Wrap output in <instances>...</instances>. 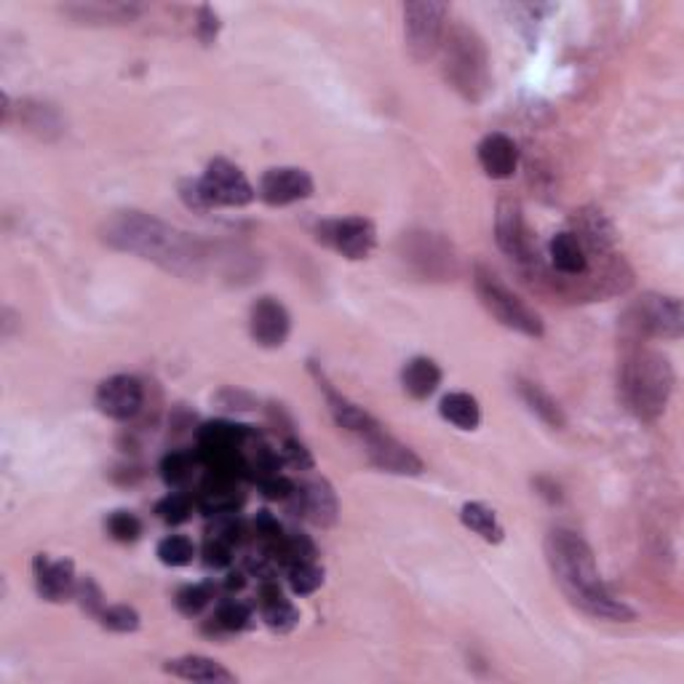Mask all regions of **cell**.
<instances>
[{
	"label": "cell",
	"mask_w": 684,
	"mask_h": 684,
	"mask_svg": "<svg viewBox=\"0 0 684 684\" xmlns=\"http://www.w3.org/2000/svg\"><path fill=\"white\" fill-rule=\"evenodd\" d=\"M142 401H145V391H142V383L132 374H112V377H107L99 385L97 396H94L99 412L112 420L134 418L142 409Z\"/></svg>",
	"instance_id": "cell-14"
},
{
	"label": "cell",
	"mask_w": 684,
	"mask_h": 684,
	"mask_svg": "<svg viewBox=\"0 0 684 684\" xmlns=\"http://www.w3.org/2000/svg\"><path fill=\"white\" fill-rule=\"evenodd\" d=\"M364 439V449L369 463L374 468L385 473L396 476H418L422 473V460L415 455V449H409L407 444L398 442L396 436H391L388 431H383V425H372L367 433H361Z\"/></svg>",
	"instance_id": "cell-11"
},
{
	"label": "cell",
	"mask_w": 684,
	"mask_h": 684,
	"mask_svg": "<svg viewBox=\"0 0 684 684\" xmlns=\"http://www.w3.org/2000/svg\"><path fill=\"white\" fill-rule=\"evenodd\" d=\"M136 3H73L64 5V14L83 25H123L140 16Z\"/></svg>",
	"instance_id": "cell-24"
},
{
	"label": "cell",
	"mask_w": 684,
	"mask_h": 684,
	"mask_svg": "<svg viewBox=\"0 0 684 684\" xmlns=\"http://www.w3.org/2000/svg\"><path fill=\"white\" fill-rule=\"evenodd\" d=\"M193 466L195 463L188 452H171V455H166L164 460H160V479H164L171 490H180V487L188 484L190 476H193Z\"/></svg>",
	"instance_id": "cell-34"
},
{
	"label": "cell",
	"mask_w": 684,
	"mask_h": 684,
	"mask_svg": "<svg viewBox=\"0 0 684 684\" xmlns=\"http://www.w3.org/2000/svg\"><path fill=\"white\" fill-rule=\"evenodd\" d=\"M313 372H316L319 388L324 391L326 404H329L332 418H335L337 425L345 428V431H350V433H359V436L361 433H367L372 425H377V420H374L369 412H364L359 404H353L348 396H343L340 391L332 388V383L324 377V372H319L316 367H313Z\"/></svg>",
	"instance_id": "cell-22"
},
{
	"label": "cell",
	"mask_w": 684,
	"mask_h": 684,
	"mask_svg": "<svg viewBox=\"0 0 684 684\" xmlns=\"http://www.w3.org/2000/svg\"><path fill=\"white\" fill-rule=\"evenodd\" d=\"M291 514H302L308 521H313L316 527H332L340 514V503H337L335 490L326 479L313 476V479L302 481L295 490V495L289 497Z\"/></svg>",
	"instance_id": "cell-12"
},
{
	"label": "cell",
	"mask_w": 684,
	"mask_h": 684,
	"mask_svg": "<svg viewBox=\"0 0 684 684\" xmlns=\"http://www.w3.org/2000/svg\"><path fill=\"white\" fill-rule=\"evenodd\" d=\"M316 184L313 177L305 169L297 166H278V169H267L260 180L257 195L267 206H289L297 201L311 199Z\"/></svg>",
	"instance_id": "cell-13"
},
{
	"label": "cell",
	"mask_w": 684,
	"mask_h": 684,
	"mask_svg": "<svg viewBox=\"0 0 684 684\" xmlns=\"http://www.w3.org/2000/svg\"><path fill=\"white\" fill-rule=\"evenodd\" d=\"M99 621H103V626L107 628V632L134 634L136 628H140L142 617H140V612L134 610V607L112 604V607H105L103 615H99Z\"/></svg>",
	"instance_id": "cell-35"
},
{
	"label": "cell",
	"mask_w": 684,
	"mask_h": 684,
	"mask_svg": "<svg viewBox=\"0 0 684 684\" xmlns=\"http://www.w3.org/2000/svg\"><path fill=\"white\" fill-rule=\"evenodd\" d=\"M442 53L449 86L468 103H481L492 83L490 53L481 35L466 25H452L444 35Z\"/></svg>",
	"instance_id": "cell-4"
},
{
	"label": "cell",
	"mask_w": 684,
	"mask_h": 684,
	"mask_svg": "<svg viewBox=\"0 0 684 684\" xmlns=\"http://www.w3.org/2000/svg\"><path fill=\"white\" fill-rule=\"evenodd\" d=\"M75 597L81 599V607L86 612H92V615H103V610H105V593H103V588L97 586V583H94L92 578H83L81 583H79V588H75Z\"/></svg>",
	"instance_id": "cell-40"
},
{
	"label": "cell",
	"mask_w": 684,
	"mask_h": 684,
	"mask_svg": "<svg viewBox=\"0 0 684 684\" xmlns=\"http://www.w3.org/2000/svg\"><path fill=\"white\" fill-rule=\"evenodd\" d=\"M575 236L580 238V243L586 247L588 254H607L615 243V228H612L610 219L597 209H583L575 217Z\"/></svg>",
	"instance_id": "cell-26"
},
{
	"label": "cell",
	"mask_w": 684,
	"mask_h": 684,
	"mask_svg": "<svg viewBox=\"0 0 684 684\" xmlns=\"http://www.w3.org/2000/svg\"><path fill=\"white\" fill-rule=\"evenodd\" d=\"M199 505L201 511H206L209 516L236 514L243 505V492L241 487H238V479H233V476L209 473V479L201 484Z\"/></svg>",
	"instance_id": "cell-21"
},
{
	"label": "cell",
	"mask_w": 684,
	"mask_h": 684,
	"mask_svg": "<svg viewBox=\"0 0 684 684\" xmlns=\"http://www.w3.org/2000/svg\"><path fill=\"white\" fill-rule=\"evenodd\" d=\"M289 586L297 597H311L324 586V567L313 559V562H300L289 567Z\"/></svg>",
	"instance_id": "cell-32"
},
{
	"label": "cell",
	"mask_w": 684,
	"mask_h": 684,
	"mask_svg": "<svg viewBox=\"0 0 684 684\" xmlns=\"http://www.w3.org/2000/svg\"><path fill=\"white\" fill-rule=\"evenodd\" d=\"M107 532H110V538L118 540V543H136L142 535V521L136 519L132 511H116V514H110V519H107Z\"/></svg>",
	"instance_id": "cell-38"
},
{
	"label": "cell",
	"mask_w": 684,
	"mask_h": 684,
	"mask_svg": "<svg viewBox=\"0 0 684 684\" xmlns=\"http://www.w3.org/2000/svg\"><path fill=\"white\" fill-rule=\"evenodd\" d=\"M447 3L412 0L404 3V44L415 62H428L442 51L447 35Z\"/></svg>",
	"instance_id": "cell-6"
},
{
	"label": "cell",
	"mask_w": 684,
	"mask_h": 684,
	"mask_svg": "<svg viewBox=\"0 0 684 684\" xmlns=\"http://www.w3.org/2000/svg\"><path fill=\"white\" fill-rule=\"evenodd\" d=\"M479 166L492 180H511L519 169V145L508 134H487L476 147Z\"/></svg>",
	"instance_id": "cell-18"
},
{
	"label": "cell",
	"mask_w": 684,
	"mask_h": 684,
	"mask_svg": "<svg viewBox=\"0 0 684 684\" xmlns=\"http://www.w3.org/2000/svg\"><path fill=\"white\" fill-rule=\"evenodd\" d=\"M636 329L645 335L663 337V340H680L684 332V311L680 297L645 295L632 311Z\"/></svg>",
	"instance_id": "cell-9"
},
{
	"label": "cell",
	"mask_w": 684,
	"mask_h": 684,
	"mask_svg": "<svg viewBox=\"0 0 684 684\" xmlns=\"http://www.w3.org/2000/svg\"><path fill=\"white\" fill-rule=\"evenodd\" d=\"M201 193H204L206 204L212 206H247L252 204L257 190L252 188V182L247 180L241 169L236 164L225 158H214L206 166L204 177L199 180Z\"/></svg>",
	"instance_id": "cell-8"
},
{
	"label": "cell",
	"mask_w": 684,
	"mask_h": 684,
	"mask_svg": "<svg viewBox=\"0 0 684 684\" xmlns=\"http://www.w3.org/2000/svg\"><path fill=\"white\" fill-rule=\"evenodd\" d=\"M260 612H263V621L273 628V632L287 634L300 623L297 607L284 597L281 588L273 580H265L263 586H260Z\"/></svg>",
	"instance_id": "cell-25"
},
{
	"label": "cell",
	"mask_w": 684,
	"mask_h": 684,
	"mask_svg": "<svg viewBox=\"0 0 684 684\" xmlns=\"http://www.w3.org/2000/svg\"><path fill=\"white\" fill-rule=\"evenodd\" d=\"M495 238L497 247H501L514 263L525 267V271H535V267H538V247H535V238L529 233L519 201L503 199L501 204H497Z\"/></svg>",
	"instance_id": "cell-7"
},
{
	"label": "cell",
	"mask_w": 684,
	"mask_h": 684,
	"mask_svg": "<svg viewBox=\"0 0 684 684\" xmlns=\"http://www.w3.org/2000/svg\"><path fill=\"white\" fill-rule=\"evenodd\" d=\"M319 241L340 252L348 260H367L377 247V228L367 217L332 219L319 228Z\"/></svg>",
	"instance_id": "cell-10"
},
{
	"label": "cell",
	"mask_w": 684,
	"mask_h": 684,
	"mask_svg": "<svg viewBox=\"0 0 684 684\" xmlns=\"http://www.w3.org/2000/svg\"><path fill=\"white\" fill-rule=\"evenodd\" d=\"M284 460H287L291 468H297V471H313V466H316L311 449H308L300 439H287V442H284Z\"/></svg>",
	"instance_id": "cell-41"
},
{
	"label": "cell",
	"mask_w": 684,
	"mask_h": 684,
	"mask_svg": "<svg viewBox=\"0 0 684 684\" xmlns=\"http://www.w3.org/2000/svg\"><path fill=\"white\" fill-rule=\"evenodd\" d=\"M439 412H442V418L452 422V425L460 428V431H476L481 422L479 401H476L471 394H463V391L444 396Z\"/></svg>",
	"instance_id": "cell-28"
},
{
	"label": "cell",
	"mask_w": 684,
	"mask_h": 684,
	"mask_svg": "<svg viewBox=\"0 0 684 684\" xmlns=\"http://www.w3.org/2000/svg\"><path fill=\"white\" fill-rule=\"evenodd\" d=\"M204 562H206V567H214V569L228 567V564L233 562V545L209 538L204 545Z\"/></svg>",
	"instance_id": "cell-42"
},
{
	"label": "cell",
	"mask_w": 684,
	"mask_h": 684,
	"mask_svg": "<svg viewBox=\"0 0 684 684\" xmlns=\"http://www.w3.org/2000/svg\"><path fill=\"white\" fill-rule=\"evenodd\" d=\"M166 674L177 676L184 682H199V684H233L236 674L225 669L223 663H217L214 658L206 656H182L175 660H166L164 663Z\"/></svg>",
	"instance_id": "cell-20"
},
{
	"label": "cell",
	"mask_w": 684,
	"mask_h": 684,
	"mask_svg": "<svg viewBox=\"0 0 684 684\" xmlns=\"http://www.w3.org/2000/svg\"><path fill=\"white\" fill-rule=\"evenodd\" d=\"M257 487L267 501H281V503H287L297 490V484H291L287 476H281V473H271V476H265V479H257Z\"/></svg>",
	"instance_id": "cell-39"
},
{
	"label": "cell",
	"mask_w": 684,
	"mask_h": 684,
	"mask_svg": "<svg viewBox=\"0 0 684 684\" xmlns=\"http://www.w3.org/2000/svg\"><path fill=\"white\" fill-rule=\"evenodd\" d=\"M545 562H549L553 580L562 588L564 597L586 615L612 623H628L636 617L632 607L612 597L610 588L604 586L591 545L578 532L573 529L549 532Z\"/></svg>",
	"instance_id": "cell-2"
},
{
	"label": "cell",
	"mask_w": 684,
	"mask_h": 684,
	"mask_svg": "<svg viewBox=\"0 0 684 684\" xmlns=\"http://www.w3.org/2000/svg\"><path fill=\"white\" fill-rule=\"evenodd\" d=\"M404 243H409L404 260L418 267L422 276L447 278L455 273V254H452L449 243L436 233H409Z\"/></svg>",
	"instance_id": "cell-15"
},
{
	"label": "cell",
	"mask_w": 684,
	"mask_h": 684,
	"mask_svg": "<svg viewBox=\"0 0 684 684\" xmlns=\"http://www.w3.org/2000/svg\"><path fill=\"white\" fill-rule=\"evenodd\" d=\"M156 514L160 521H166V525H182V521L190 519V514H193V501H190V495H184V492H169V495L164 497L156 505Z\"/></svg>",
	"instance_id": "cell-36"
},
{
	"label": "cell",
	"mask_w": 684,
	"mask_h": 684,
	"mask_svg": "<svg viewBox=\"0 0 684 684\" xmlns=\"http://www.w3.org/2000/svg\"><path fill=\"white\" fill-rule=\"evenodd\" d=\"M212 602V586H206V583H193V586H184L177 591L175 597V604L177 610L182 612V615L193 617L199 615L201 610H204L206 604Z\"/></svg>",
	"instance_id": "cell-37"
},
{
	"label": "cell",
	"mask_w": 684,
	"mask_h": 684,
	"mask_svg": "<svg viewBox=\"0 0 684 684\" xmlns=\"http://www.w3.org/2000/svg\"><path fill=\"white\" fill-rule=\"evenodd\" d=\"M519 396L525 398V404L538 415L545 425L551 428H564V412L562 407L556 404V398L551 394H545L538 383H529V380H519Z\"/></svg>",
	"instance_id": "cell-30"
},
{
	"label": "cell",
	"mask_w": 684,
	"mask_h": 684,
	"mask_svg": "<svg viewBox=\"0 0 684 684\" xmlns=\"http://www.w3.org/2000/svg\"><path fill=\"white\" fill-rule=\"evenodd\" d=\"M254 436L252 428L236 425L228 420L204 422L199 428V452L209 455V452H243L249 439Z\"/></svg>",
	"instance_id": "cell-23"
},
{
	"label": "cell",
	"mask_w": 684,
	"mask_h": 684,
	"mask_svg": "<svg viewBox=\"0 0 684 684\" xmlns=\"http://www.w3.org/2000/svg\"><path fill=\"white\" fill-rule=\"evenodd\" d=\"M460 521L471 529L473 535H479L487 543H503L505 529L501 519L495 516V511L487 508L484 503H466L460 508Z\"/></svg>",
	"instance_id": "cell-29"
},
{
	"label": "cell",
	"mask_w": 684,
	"mask_h": 684,
	"mask_svg": "<svg viewBox=\"0 0 684 684\" xmlns=\"http://www.w3.org/2000/svg\"><path fill=\"white\" fill-rule=\"evenodd\" d=\"M473 289L479 302L484 305V311L490 313L497 324L508 326V329L519 332V335L525 337H543L545 332L543 319H540L519 295H514V291L505 287L495 271H490L487 265H476Z\"/></svg>",
	"instance_id": "cell-5"
},
{
	"label": "cell",
	"mask_w": 684,
	"mask_h": 684,
	"mask_svg": "<svg viewBox=\"0 0 684 684\" xmlns=\"http://www.w3.org/2000/svg\"><path fill=\"white\" fill-rule=\"evenodd\" d=\"M156 556L160 564H166V567H188L195 556V545L193 540L184 538V535H169V538H164L158 543Z\"/></svg>",
	"instance_id": "cell-33"
},
{
	"label": "cell",
	"mask_w": 684,
	"mask_h": 684,
	"mask_svg": "<svg viewBox=\"0 0 684 684\" xmlns=\"http://www.w3.org/2000/svg\"><path fill=\"white\" fill-rule=\"evenodd\" d=\"M249 332H252V340L263 348H281L291 332L289 311L273 297H263L254 302L249 313Z\"/></svg>",
	"instance_id": "cell-16"
},
{
	"label": "cell",
	"mask_w": 684,
	"mask_h": 684,
	"mask_svg": "<svg viewBox=\"0 0 684 684\" xmlns=\"http://www.w3.org/2000/svg\"><path fill=\"white\" fill-rule=\"evenodd\" d=\"M549 257L559 276L583 278L591 271V254L586 252V247H583L580 238L573 230H564V233L551 238Z\"/></svg>",
	"instance_id": "cell-19"
},
{
	"label": "cell",
	"mask_w": 684,
	"mask_h": 684,
	"mask_svg": "<svg viewBox=\"0 0 684 684\" xmlns=\"http://www.w3.org/2000/svg\"><path fill=\"white\" fill-rule=\"evenodd\" d=\"M243 583H247V580H243V575L236 573V575H230V578H228V588H230V591H241Z\"/></svg>",
	"instance_id": "cell-44"
},
{
	"label": "cell",
	"mask_w": 684,
	"mask_h": 684,
	"mask_svg": "<svg viewBox=\"0 0 684 684\" xmlns=\"http://www.w3.org/2000/svg\"><path fill=\"white\" fill-rule=\"evenodd\" d=\"M621 391L636 418L658 420L674 394V369L656 350H634L623 364Z\"/></svg>",
	"instance_id": "cell-3"
},
{
	"label": "cell",
	"mask_w": 684,
	"mask_h": 684,
	"mask_svg": "<svg viewBox=\"0 0 684 684\" xmlns=\"http://www.w3.org/2000/svg\"><path fill=\"white\" fill-rule=\"evenodd\" d=\"M103 238L118 252L136 254L182 278L204 276L209 265V249L199 238L182 233L145 212L112 214L105 223Z\"/></svg>",
	"instance_id": "cell-1"
},
{
	"label": "cell",
	"mask_w": 684,
	"mask_h": 684,
	"mask_svg": "<svg viewBox=\"0 0 684 684\" xmlns=\"http://www.w3.org/2000/svg\"><path fill=\"white\" fill-rule=\"evenodd\" d=\"M217 33H219V16L214 14L209 5H204L199 16V38L204 40V44H214Z\"/></svg>",
	"instance_id": "cell-43"
},
{
	"label": "cell",
	"mask_w": 684,
	"mask_h": 684,
	"mask_svg": "<svg viewBox=\"0 0 684 684\" xmlns=\"http://www.w3.org/2000/svg\"><path fill=\"white\" fill-rule=\"evenodd\" d=\"M252 621V607L238 602V599H230V602H223L217 607L212 617V626L223 634H233L243 632Z\"/></svg>",
	"instance_id": "cell-31"
},
{
	"label": "cell",
	"mask_w": 684,
	"mask_h": 684,
	"mask_svg": "<svg viewBox=\"0 0 684 684\" xmlns=\"http://www.w3.org/2000/svg\"><path fill=\"white\" fill-rule=\"evenodd\" d=\"M442 367L436 361L428 359V356H418V359L407 361V367H404L401 385L409 396L422 401V398H431L436 394L439 385H442Z\"/></svg>",
	"instance_id": "cell-27"
},
{
	"label": "cell",
	"mask_w": 684,
	"mask_h": 684,
	"mask_svg": "<svg viewBox=\"0 0 684 684\" xmlns=\"http://www.w3.org/2000/svg\"><path fill=\"white\" fill-rule=\"evenodd\" d=\"M35 583H38V593L49 602H68L75 597V567L70 559H49L46 553H38L33 562Z\"/></svg>",
	"instance_id": "cell-17"
}]
</instances>
